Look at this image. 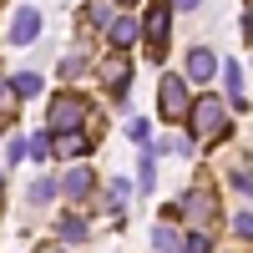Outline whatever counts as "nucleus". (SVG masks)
<instances>
[{
	"mask_svg": "<svg viewBox=\"0 0 253 253\" xmlns=\"http://www.w3.org/2000/svg\"><path fill=\"white\" fill-rule=\"evenodd\" d=\"M167 20H172V5H167V0H152L147 20L137 26V36H147V46H152L157 61H162V51H167Z\"/></svg>",
	"mask_w": 253,
	"mask_h": 253,
	"instance_id": "nucleus-3",
	"label": "nucleus"
},
{
	"mask_svg": "<svg viewBox=\"0 0 253 253\" xmlns=\"http://www.w3.org/2000/svg\"><path fill=\"white\" fill-rule=\"evenodd\" d=\"M107 36H112V46H117V51H122V46H132V41H137V20H132V15H117L112 26H107Z\"/></svg>",
	"mask_w": 253,
	"mask_h": 253,
	"instance_id": "nucleus-11",
	"label": "nucleus"
},
{
	"mask_svg": "<svg viewBox=\"0 0 253 253\" xmlns=\"http://www.w3.org/2000/svg\"><path fill=\"white\" fill-rule=\"evenodd\" d=\"M0 187H5V172H0Z\"/></svg>",
	"mask_w": 253,
	"mask_h": 253,
	"instance_id": "nucleus-25",
	"label": "nucleus"
},
{
	"mask_svg": "<svg viewBox=\"0 0 253 253\" xmlns=\"http://www.w3.org/2000/svg\"><path fill=\"white\" fill-rule=\"evenodd\" d=\"M152 157H157V152L147 147V152H142V172H137V177H142V187H152V182H157V162H152Z\"/></svg>",
	"mask_w": 253,
	"mask_h": 253,
	"instance_id": "nucleus-19",
	"label": "nucleus"
},
{
	"mask_svg": "<svg viewBox=\"0 0 253 253\" xmlns=\"http://www.w3.org/2000/svg\"><path fill=\"white\" fill-rule=\"evenodd\" d=\"M177 213L187 218V223H208L213 218V193H203V187H193V193H182V203H177Z\"/></svg>",
	"mask_w": 253,
	"mask_h": 253,
	"instance_id": "nucleus-5",
	"label": "nucleus"
},
{
	"mask_svg": "<svg viewBox=\"0 0 253 253\" xmlns=\"http://www.w3.org/2000/svg\"><path fill=\"white\" fill-rule=\"evenodd\" d=\"M26 157L46 162V157H51V132H36V137H26Z\"/></svg>",
	"mask_w": 253,
	"mask_h": 253,
	"instance_id": "nucleus-16",
	"label": "nucleus"
},
{
	"mask_svg": "<svg viewBox=\"0 0 253 253\" xmlns=\"http://www.w3.org/2000/svg\"><path fill=\"white\" fill-rule=\"evenodd\" d=\"M61 238L81 243V238H86V218H81V213H66V218H61Z\"/></svg>",
	"mask_w": 253,
	"mask_h": 253,
	"instance_id": "nucleus-15",
	"label": "nucleus"
},
{
	"mask_svg": "<svg viewBox=\"0 0 253 253\" xmlns=\"http://www.w3.org/2000/svg\"><path fill=\"white\" fill-rule=\"evenodd\" d=\"M56 187H66L71 198H86V193H91V167H71V172L61 177Z\"/></svg>",
	"mask_w": 253,
	"mask_h": 253,
	"instance_id": "nucleus-10",
	"label": "nucleus"
},
{
	"mask_svg": "<svg viewBox=\"0 0 253 253\" xmlns=\"http://www.w3.org/2000/svg\"><path fill=\"white\" fill-rule=\"evenodd\" d=\"M177 238H182V233H177V228H167V223H162V228H152L157 253H182V243H177Z\"/></svg>",
	"mask_w": 253,
	"mask_h": 253,
	"instance_id": "nucleus-13",
	"label": "nucleus"
},
{
	"mask_svg": "<svg viewBox=\"0 0 253 253\" xmlns=\"http://www.w3.org/2000/svg\"><path fill=\"white\" fill-rule=\"evenodd\" d=\"M51 152H56V157H86V137H81V132L51 137Z\"/></svg>",
	"mask_w": 253,
	"mask_h": 253,
	"instance_id": "nucleus-12",
	"label": "nucleus"
},
{
	"mask_svg": "<svg viewBox=\"0 0 253 253\" xmlns=\"http://www.w3.org/2000/svg\"><path fill=\"white\" fill-rule=\"evenodd\" d=\"M182 253H213V238H208L203 228H198V233H187V243H182Z\"/></svg>",
	"mask_w": 253,
	"mask_h": 253,
	"instance_id": "nucleus-18",
	"label": "nucleus"
},
{
	"mask_svg": "<svg viewBox=\"0 0 253 253\" xmlns=\"http://www.w3.org/2000/svg\"><path fill=\"white\" fill-rule=\"evenodd\" d=\"M126 137H132V142H147V122L132 117V122H126Z\"/></svg>",
	"mask_w": 253,
	"mask_h": 253,
	"instance_id": "nucleus-22",
	"label": "nucleus"
},
{
	"mask_svg": "<svg viewBox=\"0 0 253 253\" xmlns=\"http://www.w3.org/2000/svg\"><path fill=\"white\" fill-rule=\"evenodd\" d=\"M101 76H107L112 96L122 101V96H126V76H132V71H126V61H122V56H117V61H107V66H101Z\"/></svg>",
	"mask_w": 253,
	"mask_h": 253,
	"instance_id": "nucleus-9",
	"label": "nucleus"
},
{
	"mask_svg": "<svg viewBox=\"0 0 253 253\" xmlns=\"http://www.w3.org/2000/svg\"><path fill=\"white\" fill-rule=\"evenodd\" d=\"M167 5H177V10H198L203 0H167Z\"/></svg>",
	"mask_w": 253,
	"mask_h": 253,
	"instance_id": "nucleus-24",
	"label": "nucleus"
},
{
	"mask_svg": "<svg viewBox=\"0 0 253 253\" xmlns=\"http://www.w3.org/2000/svg\"><path fill=\"white\" fill-rule=\"evenodd\" d=\"M157 101H162V117H167V122H182L187 107H193V96H187V81H182V76H162Z\"/></svg>",
	"mask_w": 253,
	"mask_h": 253,
	"instance_id": "nucleus-4",
	"label": "nucleus"
},
{
	"mask_svg": "<svg viewBox=\"0 0 253 253\" xmlns=\"http://www.w3.org/2000/svg\"><path fill=\"white\" fill-rule=\"evenodd\" d=\"M187 117H193V132L203 137V142H218L223 132H228V107L218 96H198L193 107H187Z\"/></svg>",
	"mask_w": 253,
	"mask_h": 253,
	"instance_id": "nucleus-2",
	"label": "nucleus"
},
{
	"mask_svg": "<svg viewBox=\"0 0 253 253\" xmlns=\"http://www.w3.org/2000/svg\"><path fill=\"white\" fill-rule=\"evenodd\" d=\"M233 228H238V238H248V233H253V213H238Z\"/></svg>",
	"mask_w": 253,
	"mask_h": 253,
	"instance_id": "nucleus-23",
	"label": "nucleus"
},
{
	"mask_svg": "<svg viewBox=\"0 0 253 253\" xmlns=\"http://www.w3.org/2000/svg\"><path fill=\"white\" fill-rule=\"evenodd\" d=\"M187 76H193V81H213V76H218V56L208 51V46H193V51H187ZM187 76H182V81H187Z\"/></svg>",
	"mask_w": 253,
	"mask_h": 253,
	"instance_id": "nucleus-7",
	"label": "nucleus"
},
{
	"mask_svg": "<svg viewBox=\"0 0 253 253\" xmlns=\"http://www.w3.org/2000/svg\"><path fill=\"white\" fill-rule=\"evenodd\" d=\"M26 198H31V203H36V208H46V203H51V198H56V182H51V177H41V182H36V187H31V193H26Z\"/></svg>",
	"mask_w": 253,
	"mask_h": 253,
	"instance_id": "nucleus-17",
	"label": "nucleus"
},
{
	"mask_svg": "<svg viewBox=\"0 0 253 253\" xmlns=\"http://www.w3.org/2000/svg\"><path fill=\"white\" fill-rule=\"evenodd\" d=\"M36 91H41V76H36V71H15L10 96H36Z\"/></svg>",
	"mask_w": 253,
	"mask_h": 253,
	"instance_id": "nucleus-14",
	"label": "nucleus"
},
{
	"mask_svg": "<svg viewBox=\"0 0 253 253\" xmlns=\"http://www.w3.org/2000/svg\"><path fill=\"white\" fill-rule=\"evenodd\" d=\"M81 71H86V56H66V61H61V76H66V81H76Z\"/></svg>",
	"mask_w": 253,
	"mask_h": 253,
	"instance_id": "nucleus-21",
	"label": "nucleus"
},
{
	"mask_svg": "<svg viewBox=\"0 0 253 253\" xmlns=\"http://www.w3.org/2000/svg\"><path fill=\"white\" fill-rule=\"evenodd\" d=\"M223 86H228V96H233V107L243 112V107H248V86H243V66H238V61H228V66H223Z\"/></svg>",
	"mask_w": 253,
	"mask_h": 253,
	"instance_id": "nucleus-8",
	"label": "nucleus"
},
{
	"mask_svg": "<svg viewBox=\"0 0 253 253\" xmlns=\"http://www.w3.org/2000/svg\"><path fill=\"white\" fill-rule=\"evenodd\" d=\"M36 36H41V15H36L31 5H20V10L10 15V41H15V46H31Z\"/></svg>",
	"mask_w": 253,
	"mask_h": 253,
	"instance_id": "nucleus-6",
	"label": "nucleus"
},
{
	"mask_svg": "<svg viewBox=\"0 0 253 253\" xmlns=\"http://www.w3.org/2000/svg\"><path fill=\"white\" fill-rule=\"evenodd\" d=\"M86 117H91L86 96H76V91H61V96L51 101V137H66V132H81V126H86Z\"/></svg>",
	"mask_w": 253,
	"mask_h": 253,
	"instance_id": "nucleus-1",
	"label": "nucleus"
},
{
	"mask_svg": "<svg viewBox=\"0 0 253 253\" xmlns=\"http://www.w3.org/2000/svg\"><path fill=\"white\" fill-rule=\"evenodd\" d=\"M96 26H112V0H91V10H86Z\"/></svg>",
	"mask_w": 253,
	"mask_h": 253,
	"instance_id": "nucleus-20",
	"label": "nucleus"
},
{
	"mask_svg": "<svg viewBox=\"0 0 253 253\" xmlns=\"http://www.w3.org/2000/svg\"><path fill=\"white\" fill-rule=\"evenodd\" d=\"M122 5H132V0H122Z\"/></svg>",
	"mask_w": 253,
	"mask_h": 253,
	"instance_id": "nucleus-26",
	"label": "nucleus"
}]
</instances>
